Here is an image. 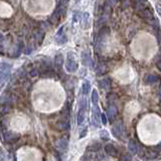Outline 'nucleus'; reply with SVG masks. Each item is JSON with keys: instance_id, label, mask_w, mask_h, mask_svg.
I'll list each match as a JSON object with an SVG mask.
<instances>
[{"instance_id": "obj_1", "label": "nucleus", "mask_w": 161, "mask_h": 161, "mask_svg": "<svg viewBox=\"0 0 161 161\" xmlns=\"http://www.w3.org/2000/svg\"><path fill=\"white\" fill-rule=\"evenodd\" d=\"M112 132H113V135L115 137L119 138V139H124L126 137V133H125V130H124V126L122 124L121 121L117 122L112 128Z\"/></svg>"}, {"instance_id": "obj_2", "label": "nucleus", "mask_w": 161, "mask_h": 161, "mask_svg": "<svg viewBox=\"0 0 161 161\" xmlns=\"http://www.w3.org/2000/svg\"><path fill=\"white\" fill-rule=\"evenodd\" d=\"M143 158L147 161H153L159 158V154H158L157 150L155 151L153 149H147L143 153Z\"/></svg>"}, {"instance_id": "obj_3", "label": "nucleus", "mask_w": 161, "mask_h": 161, "mask_svg": "<svg viewBox=\"0 0 161 161\" xmlns=\"http://www.w3.org/2000/svg\"><path fill=\"white\" fill-rule=\"evenodd\" d=\"M105 152L107 155L109 156H114V157H117L119 155V151L114 145L112 144H107L105 146Z\"/></svg>"}, {"instance_id": "obj_4", "label": "nucleus", "mask_w": 161, "mask_h": 161, "mask_svg": "<svg viewBox=\"0 0 161 161\" xmlns=\"http://www.w3.org/2000/svg\"><path fill=\"white\" fill-rule=\"evenodd\" d=\"M56 147L59 149V151L64 152V151H66V149H68V141H66V139L57 140L56 143Z\"/></svg>"}, {"instance_id": "obj_5", "label": "nucleus", "mask_w": 161, "mask_h": 161, "mask_svg": "<svg viewBox=\"0 0 161 161\" xmlns=\"http://www.w3.org/2000/svg\"><path fill=\"white\" fill-rule=\"evenodd\" d=\"M128 149L132 154H137L138 151H139V145L134 140H130L128 142Z\"/></svg>"}, {"instance_id": "obj_6", "label": "nucleus", "mask_w": 161, "mask_h": 161, "mask_svg": "<svg viewBox=\"0 0 161 161\" xmlns=\"http://www.w3.org/2000/svg\"><path fill=\"white\" fill-rule=\"evenodd\" d=\"M107 115L109 117V119L111 121H113L115 119V117L117 116V108L115 106H110L108 108V111H107Z\"/></svg>"}, {"instance_id": "obj_7", "label": "nucleus", "mask_w": 161, "mask_h": 161, "mask_svg": "<svg viewBox=\"0 0 161 161\" xmlns=\"http://www.w3.org/2000/svg\"><path fill=\"white\" fill-rule=\"evenodd\" d=\"M100 149H101V144L99 142H93V143H91L88 146L87 151H89V152H97Z\"/></svg>"}, {"instance_id": "obj_8", "label": "nucleus", "mask_w": 161, "mask_h": 161, "mask_svg": "<svg viewBox=\"0 0 161 161\" xmlns=\"http://www.w3.org/2000/svg\"><path fill=\"white\" fill-rule=\"evenodd\" d=\"M0 161H10L9 155L3 149H0Z\"/></svg>"}, {"instance_id": "obj_9", "label": "nucleus", "mask_w": 161, "mask_h": 161, "mask_svg": "<svg viewBox=\"0 0 161 161\" xmlns=\"http://www.w3.org/2000/svg\"><path fill=\"white\" fill-rule=\"evenodd\" d=\"M92 103H93V105H98V101H99V95L98 93H97L96 90H94L93 93H92Z\"/></svg>"}, {"instance_id": "obj_10", "label": "nucleus", "mask_w": 161, "mask_h": 161, "mask_svg": "<svg viewBox=\"0 0 161 161\" xmlns=\"http://www.w3.org/2000/svg\"><path fill=\"white\" fill-rule=\"evenodd\" d=\"M89 91H90V84L88 82H86V83H84L83 84V87H82V92H83V94H88L89 93Z\"/></svg>"}, {"instance_id": "obj_11", "label": "nucleus", "mask_w": 161, "mask_h": 161, "mask_svg": "<svg viewBox=\"0 0 161 161\" xmlns=\"http://www.w3.org/2000/svg\"><path fill=\"white\" fill-rule=\"evenodd\" d=\"M157 82V77L155 76H148L146 78V83L147 84H154V83Z\"/></svg>"}, {"instance_id": "obj_12", "label": "nucleus", "mask_w": 161, "mask_h": 161, "mask_svg": "<svg viewBox=\"0 0 161 161\" xmlns=\"http://www.w3.org/2000/svg\"><path fill=\"white\" fill-rule=\"evenodd\" d=\"M101 138H102V139H104V140L109 139V134H108L107 131H105V130L101 131Z\"/></svg>"}, {"instance_id": "obj_13", "label": "nucleus", "mask_w": 161, "mask_h": 161, "mask_svg": "<svg viewBox=\"0 0 161 161\" xmlns=\"http://www.w3.org/2000/svg\"><path fill=\"white\" fill-rule=\"evenodd\" d=\"M101 117H102V123L104 124V125H106V124H107V117H106V115L102 114L101 115Z\"/></svg>"}, {"instance_id": "obj_14", "label": "nucleus", "mask_w": 161, "mask_h": 161, "mask_svg": "<svg viewBox=\"0 0 161 161\" xmlns=\"http://www.w3.org/2000/svg\"><path fill=\"white\" fill-rule=\"evenodd\" d=\"M80 17V14H79V12H76V14L73 15V22H77Z\"/></svg>"}, {"instance_id": "obj_15", "label": "nucleus", "mask_w": 161, "mask_h": 161, "mask_svg": "<svg viewBox=\"0 0 161 161\" xmlns=\"http://www.w3.org/2000/svg\"><path fill=\"white\" fill-rule=\"evenodd\" d=\"M87 128H85L84 129V132H80V138H83V137H85L86 136V134H87Z\"/></svg>"}, {"instance_id": "obj_16", "label": "nucleus", "mask_w": 161, "mask_h": 161, "mask_svg": "<svg viewBox=\"0 0 161 161\" xmlns=\"http://www.w3.org/2000/svg\"><path fill=\"white\" fill-rule=\"evenodd\" d=\"M123 161H132V159H131L130 157H128V156H125V157H124V160Z\"/></svg>"}, {"instance_id": "obj_17", "label": "nucleus", "mask_w": 161, "mask_h": 161, "mask_svg": "<svg viewBox=\"0 0 161 161\" xmlns=\"http://www.w3.org/2000/svg\"><path fill=\"white\" fill-rule=\"evenodd\" d=\"M156 150H157V151H161V143L158 144L157 146H156Z\"/></svg>"}, {"instance_id": "obj_18", "label": "nucleus", "mask_w": 161, "mask_h": 161, "mask_svg": "<svg viewBox=\"0 0 161 161\" xmlns=\"http://www.w3.org/2000/svg\"><path fill=\"white\" fill-rule=\"evenodd\" d=\"M160 100H161V91H160Z\"/></svg>"}]
</instances>
